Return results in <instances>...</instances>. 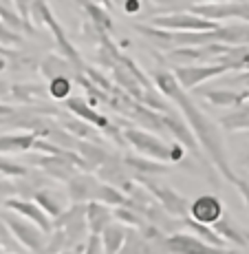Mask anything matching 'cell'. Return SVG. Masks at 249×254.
<instances>
[{
  "mask_svg": "<svg viewBox=\"0 0 249 254\" xmlns=\"http://www.w3.org/2000/svg\"><path fill=\"white\" fill-rule=\"evenodd\" d=\"M207 42H218V45H227V47H247L249 22L218 24L214 31H207Z\"/></svg>",
  "mask_w": 249,
  "mask_h": 254,
  "instance_id": "14",
  "label": "cell"
},
{
  "mask_svg": "<svg viewBox=\"0 0 249 254\" xmlns=\"http://www.w3.org/2000/svg\"><path fill=\"white\" fill-rule=\"evenodd\" d=\"M2 221H4V226H7L9 234L13 237L16 243H20L22 248H27L31 254L42 252V248H45V243H47V234L42 232L40 228H36L33 223H29L27 219L18 217V214L7 212V210H4V214H2Z\"/></svg>",
  "mask_w": 249,
  "mask_h": 254,
  "instance_id": "6",
  "label": "cell"
},
{
  "mask_svg": "<svg viewBox=\"0 0 249 254\" xmlns=\"http://www.w3.org/2000/svg\"><path fill=\"white\" fill-rule=\"evenodd\" d=\"M172 73L177 77L179 86L188 93L197 89V86H201L203 82L212 80V77L221 75V73H227V69L223 64H183V66H177Z\"/></svg>",
  "mask_w": 249,
  "mask_h": 254,
  "instance_id": "9",
  "label": "cell"
},
{
  "mask_svg": "<svg viewBox=\"0 0 249 254\" xmlns=\"http://www.w3.org/2000/svg\"><path fill=\"white\" fill-rule=\"evenodd\" d=\"M183 228H185V230H190V232H194V237L201 239V241H205L207 246H212V248H221V250H225V248H227V243L223 241V239L218 237V234L214 232L212 228H209V226H203V223L192 221L190 217H185V219H183Z\"/></svg>",
  "mask_w": 249,
  "mask_h": 254,
  "instance_id": "30",
  "label": "cell"
},
{
  "mask_svg": "<svg viewBox=\"0 0 249 254\" xmlns=\"http://www.w3.org/2000/svg\"><path fill=\"white\" fill-rule=\"evenodd\" d=\"M119 254H161V248L157 243L148 241L139 230H130L126 234V241L121 246Z\"/></svg>",
  "mask_w": 249,
  "mask_h": 254,
  "instance_id": "23",
  "label": "cell"
},
{
  "mask_svg": "<svg viewBox=\"0 0 249 254\" xmlns=\"http://www.w3.org/2000/svg\"><path fill=\"white\" fill-rule=\"evenodd\" d=\"M197 4H223V2H245V0H194Z\"/></svg>",
  "mask_w": 249,
  "mask_h": 254,
  "instance_id": "45",
  "label": "cell"
},
{
  "mask_svg": "<svg viewBox=\"0 0 249 254\" xmlns=\"http://www.w3.org/2000/svg\"><path fill=\"white\" fill-rule=\"evenodd\" d=\"M238 188V192H241V197H243V201H245V206L249 210V182H245V179H241L238 177V182L234 184Z\"/></svg>",
  "mask_w": 249,
  "mask_h": 254,
  "instance_id": "43",
  "label": "cell"
},
{
  "mask_svg": "<svg viewBox=\"0 0 249 254\" xmlns=\"http://www.w3.org/2000/svg\"><path fill=\"white\" fill-rule=\"evenodd\" d=\"M126 234H128V228L121 226V223H108L104 228V232L100 234V243H101V252L104 254H119L121 246L126 241Z\"/></svg>",
  "mask_w": 249,
  "mask_h": 254,
  "instance_id": "22",
  "label": "cell"
},
{
  "mask_svg": "<svg viewBox=\"0 0 249 254\" xmlns=\"http://www.w3.org/2000/svg\"><path fill=\"white\" fill-rule=\"evenodd\" d=\"M95 201L104 203V206H108V208H124L126 203H128V197H126L121 190L113 188V186L100 184V188H97V192H95Z\"/></svg>",
  "mask_w": 249,
  "mask_h": 254,
  "instance_id": "31",
  "label": "cell"
},
{
  "mask_svg": "<svg viewBox=\"0 0 249 254\" xmlns=\"http://www.w3.org/2000/svg\"><path fill=\"white\" fill-rule=\"evenodd\" d=\"M11 197H18V190H16V184L9 182V179H0V199L7 201Z\"/></svg>",
  "mask_w": 249,
  "mask_h": 254,
  "instance_id": "40",
  "label": "cell"
},
{
  "mask_svg": "<svg viewBox=\"0 0 249 254\" xmlns=\"http://www.w3.org/2000/svg\"><path fill=\"white\" fill-rule=\"evenodd\" d=\"M121 162H124L126 168L133 170V175H141V177H159V175L168 173V166L165 164L152 162V159L141 157V155H135V153L121 155Z\"/></svg>",
  "mask_w": 249,
  "mask_h": 254,
  "instance_id": "19",
  "label": "cell"
},
{
  "mask_svg": "<svg viewBox=\"0 0 249 254\" xmlns=\"http://www.w3.org/2000/svg\"><path fill=\"white\" fill-rule=\"evenodd\" d=\"M86 203H71L57 219H53V230H62L66 237V248L80 246V241L89 234L86 230Z\"/></svg>",
  "mask_w": 249,
  "mask_h": 254,
  "instance_id": "7",
  "label": "cell"
},
{
  "mask_svg": "<svg viewBox=\"0 0 249 254\" xmlns=\"http://www.w3.org/2000/svg\"><path fill=\"white\" fill-rule=\"evenodd\" d=\"M0 22L2 24H7L9 29H13V31H18V33H27V27H24V22H22V18L18 16V11L11 7V4H7V2H0Z\"/></svg>",
  "mask_w": 249,
  "mask_h": 254,
  "instance_id": "35",
  "label": "cell"
},
{
  "mask_svg": "<svg viewBox=\"0 0 249 254\" xmlns=\"http://www.w3.org/2000/svg\"><path fill=\"white\" fill-rule=\"evenodd\" d=\"M148 24L154 29H161V31H170V33H205V31H214L221 22L205 20V18H199L190 11H172V13L152 16Z\"/></svg>",
  "mask_w": 249,
  "mask_h": 254,
  "instance_id": "5",
  "label": "cell"
},
{
  "mask_svg": "<svg viewBox=\"0 0 249 254\" xmlns=\"http://www.w3.org/2000/svg\"><path fill=\"white\" fill-rule=\"evenodd\" d=\"M84 219H86V230H89V234L100 237L104 232V228L108 223H113V208L104 206L100 201H91V203H86Z\"/></svg>",
  "mask_w": 249,
  "mask_h": 254,
  "instance_id": "17",
  "label": "cell"
},
{
  "mask_svg": "<svg viewBox=\"0 0 249 254\" xmlns=\"http://www.w3.org/2000/svg\"><path fill=\"white\" fill-rule=\"evenodd\" d=\"M82 73H84V75L89 77V80H91L95 86H100L101 91H106V93H113V86H110L108 77H106V75H101V71H97L95 66H89V64H86V66H84V71H82Z\"/></svg>",
  "mask_w": 249,
  "mask_h": 254,
  "instance_id": "39",
  "label": "cell"
},
{
  "mask_svg": "<svg viewBox=\"0 0 249 254\" xmlns=\"http://www.w3.org/2000/svg\"><path fill=\"white\" fill-rule=\"evenodd\" d=\"M33 201L42 208V212L47 214L49 219H57L62 212L68 208V197L62 190H55V188H40L33 192Z\"/></svg>",
  "mask_w": 249,
  "mask_h": 254,
  "instance_id": "15",
  "label": "cell"
},
{
  "mask_svg": "<svg viewBox=\"0 0 249 254\" xmlns=\"http://www.w3.org/2000/svg\"><path fill=\"white\" fill-rule=\"evenodd\" d=\"M172 100L177 102V106L181 109L185 122H188V126L192 128L199 146H201L205 159L212 164V168H216V173L221 175L225 182L236 184L238 175L232 170V164H229V157H227L225 144H223L221 130H218V124L209 115H205V111L197 104V100H192L183 89L179 91Z\"/></svg>",
  "mask_w": 249,
  "mask_h": 254,
  "instance_id": "1",
  "label": "cell"
},
{
  "mask_svg": "<svg viewBox=\"0 0 249 254\" xmlns=\"http://www.w3.org/2000/svg\"><path fill=\"white\" fill-rule=\"evenodd\" d=\"M150 80H152V84H154V89H157V93H161V95H165V97H170V100H172V97L177 95L179 91H181V86H179L174 73L168 71V69H152V71H150Z\"/></svg>",
  "mask_w": 249,
  "mask_h": 254,
  "instance_id": "28",
  "label": "cell"
},
{
  "mask_svg": "<svg viewBox=\"0 0 249 254\" xmlns=\"http://www.w3.org/2000/svg\"><path fill=\"white\" fill-rule=\"evenodd\" d=\"M75 153H77V157L84 162L86 166V173H95L97 168H100L101 164L108 159V155H110V150L106 148V146H100V144H91V141H82V139H77V144H75Z\"/></svg>",
  "mask_w": 249,
  "mask_h": 254,
  "instance_id": "18",
  "label": "cell"
},
{
  "mask_svg": "<svg viewBox=\"0 0 249 254\" xmlns=\"http://www.w3.org/2000/svg\"><path fill=\"white\" fill-rule=\"evenodd\" d=\"M93 2L100 4V7H104V9H110V7H113L115 0H93Z\"/></svg>",
  "mask_w": 249,
  "mask_h": 254,
  "instance_id": "47",
  "label": "cell"
},
{
  "mask_svg": "<svg viewBox=\"0 0 249 254\" xmlns=\"http://www.w3.org/2000/svg\"><path fill=\"white\" fill-rule=\"evenodd\" d=\"M4 210H7V212L18 214V217H22V219H27L29 223H33L36 228H40L47 237L53 232V221L47 217L45 212H42V208L38 206L33 199L11 197V199H7V201H4Z\"/></svg>",
  "mask_w": 249,
  "mask_h": 254,
  "instance_id": "10",
  "label": "cell"
},
{
  "mask_svg": "<svg viewBox=\"0 0 249 254\" xmlns=\"http://www.w3.org/2000/svg\"><path fill=\"white\" fill-rule=\"evenodd\" d=\"M218 126H223L229 133H236V130H249V102L238 104L234 111H229L218 120Z\"/></svg>",
  "mask_w": 249,
  "mask_h": 254,
  "instance_id": "25",
  "label": "cell"
},
{
  "mask_svg": "<svg viewBox=\"0 0 249 254\" xmlns=\"http://www.w3.org/2000/svg\"><path fill=\"white\" fill-rule=\"evenodd\" d=\"M100 252H101L100 237H93V234H89V239H86V243H84V252H82V254H100Z\"/></svg>",
  "mask_w": 249,
  "mask_h": 254,
  "instance_id": "41",
  "label": "cell"
},
{
  "mask_svg": "<svg viewBox=\"0 0 249 254\" xmlns=\"http://www.w3.org/2000/svg\"><path fill=\"white\" fill-rule=\"evenodd\" d=\"M199 93H201V97H205L209 104L221 106V109H236L238 104H243V102H241V93H236V91L203 89V91H199Z\"/></svg>",
  "mask_w": 249,
  "mask_h": 254,
  "instance_id": "29",
  "label": "cell"
},
{
  "mask_svg": "<svg viewBox=\"0 0 249 254\" xmlns=\"http://www.w3.org/2000/svg\"><path fill=\"white\" fill-rule=\"evenodd\" d=\"M113 221L130 228V230H139V228L146 223L144 217H139V214L130 208H113Z\"/></svg>",
  "mask_w": 249,
  "mask_h": 254,
  "instance_id": "34",
  "label": "cell"
},
{
  "mask_svg": "<svg viewBox=\"0 0 249 254\" xmlns=\"http://www.w3.org/2000/svg\"><path fill=\"white\" fill-rule=\"evenodd\" d=\"M0 254H2V246H0Z\"/></svg>",
  "mask_w": 249,
  "mask_h": 254,
  "instance_id": "49",
  "label": "cell"
},
{
  "mask_svg": "<svg viewBox=\"0 0 249 254\" xmlns=\"http://www.w3.org/2000/svg\"><path fill=\"white\" fill-rule=\"evenodd\" d=\"M47 93L51 100H62L66 102L73 93V80L71 77H53L47 86Z\"/></svg>",
  "mask_w": 249,
  "mask_h": 254,
  "instance_id": "33",
  "label": "cell"
},
{
  "mask_svg": "<svg viewBox=\"0 0 249 254\" xmlns=\"http://www.w3.org/2000/svg\"><path fill=\"white\" fill-rule=\"evenodd\" d=\"M64 250H68L64 232H62V230H53L47 237V243H45V248H42L40 254H62Z\"/></svg>",
  "mask_w": 249,
  "mask_h": 254,
  "instance_id": "37",
  "label": "cell"
},
{
  "mask_svg": "<svg viewBox=\"0 0 249 254\" xmlns=\"http://www.w3.org/2000/svg\"><path fill=\"white\" fill-rule=\"evenodd\" d=\"M161 254H234V252L207 246V243L197 239L194 234L177 232V234H170V237L163 239Z\"/></svg>",
  "mask_w": 249,
  "mask_h": 254,
  "instance_id": "8",
  "label": "cell"
},
{
  "mask_svg": "<svg viewBox=\"0 0 249 254\" xmlns=\"http://www.w3.org/2000/svg\"><path fill=\"white\" fill-rule=\"evenodd\" d=\"M212 230L216 232L218 237H221L223 241L227 243V246H234V248H247L245 237H243V230L232 221V219H227V217L218 219V221L212 226Z\"/></svg>",
  "mask_w": 249,
  "mask_h": 254,
  "instance_id": "26",
  "label": "cell"
},
{
  "mask_svg": "<svg viewBox=\"0 0 249 254\" xmlns=\"http://www.w3.org/2000/svg\"><path fill=\"white\" fill-rule=\"evenodd\" d=\"M4 56L9 58V69L11 71H22V73H33L38 71L40 62L31 56V53H18V51H4Z\"/></svg>",
  "mask_w": 249,
  "mask_h": 254,
  "instance_id": "32",
  "label": "cell"
},
{
  "mask_svg": "<svg viewBox=\"0 0 249 254\" xmlns=\"http://www.w3.org/2000/svg\"><path fill=\"white\" fill-rule=\"evenodd\" d=\"M133 179H137V184L144 186L146 190L150 192V197L159 203L170 217H177V219H185L188 217V210H190V201L183 197L181 192L168 186L161 179H154V177H141V175H130Z\"/></svg>",
  "mask_w": 249,
  "mask_h": 254,
  "instance_id": "3",
  "label": "cell"
},
{
  "mask_svg": "<svg viewBox=\"0 0 249 254\" xmlns=\"http://www.w3.org/2000/svg\"><path fill=\"white\" fill-rule=\"evenodd\" d=\"M38 135L27 133V130H18V133L0 135V155H11V153H29L33 150Z\"/></svg>",
  "mask_w": 249,
  "mask_h": 254,
  "instance_id": "21",
  "label": "cell"
},
{
  "mask_svg": "<svg viewBox=\"0 0 249 254\" xmlns=\"http://www.w3.org/2000/svg\"><path fill=\"white\" fill-rule=\"evenodd\" d=\"M95 177L100 179L101 184H108V186H113V188L121 190L124 194H128V190L133 188V184H135L133 177L126 175V166L121 162V155H115V153H110L108 159L95 170Z\"/></svg>",
  "mask_w": 249,
  "mask_h": 254,
  "instance_id": "11",
  "label": "cell"
},
{
  "mask_svg": "<svg viewBox=\"0 0 249 254\" xmlns=\"http://www.w3.org/2000/svg\"><path fill=\"white\" fill-rule=\"evenodd\" d=\"M40 73L51 82L53 77H68V73H77V71L66 58L55 56V53H49L45 60L40 62Z\"/></svg>",
  "mask_w": 249,
  "mask_h": 254,
  "instance_id": "24",
  "label": "cell"
},
{
  "mask_svg": "<svg viewBox=\"0 0 249 254\" xmlns=\"http://www.w3.org/2000/svg\"><path fill=\"white\" fill-rule=\"evenodd\" d=\"M13 237L9 234L7 230V226H4V221H2V217H0V246H4V248H13Z\"/></svg>",
  "mask_w": 249,
  "mask_h": 254,
  "instance_id": "42",
  "label": "cell"
},
{
  "mask_svg": "<svg viewBox=\"0 0 249 254\" xmlns=\"http://www.w3.org/2000/svg\"><path fill=\"white\" fill-rule=\"evenodd\" d=\"M82 2V7H84V11L89 13V18H91V24L97 29V31H101V33H113V18H110V13H108V9H104V7H100V4H95V2H91V0H80Z\"/></svg>",
  "mask_w": 249,
  "mask_h": 254,
  "instance_id": "27",
  "label": "cell"
},
{
  "mask_svg": "<svg viewBox=\"0 0 249 254\" xmlns=\"http://www.w3.org/2000/svg\"><path fill=\"white\" fill-rule=\"evenodd\" d=\"M243 237H245V243H247V248H249V230H243Z\"/></svg>",
  "mask_w": 249,
  "mask_h": 254,
  "instance_id": "48",
  "label": "cell"
},
{
  "mask_svg": "<svg viewBox=\"0 0 249 254\" xmlns=\"http://www.w3.org/2000/svg\"><path fill=\"white\" fill-rule=\"evenodd\" d=\"M141 9H144V0H126V4H124V11L130 13V16L139 13Z\"/></svg>",
  "mask_w": 249,
  "mask_h": 254,
  "instance_id": "44",
  "label": "cell"
},
{
  "mask_svg": "<svg viewBox=\"0 0 249 254\" xmlns=\"http://www.w3.org/2000/svg\"><path fill=\"white\" fill-rule=\"evenodd\" d=\"M188 217L192 219V221L212 228L218 219L225 217V208H223V201L216 194H201V197H197L194 201H190Z\"/></svg>",
  "mask_w": 249,
  "mask_h": 254,
  "instance_id": "12",
  "label": "cell"
},
{
  "mask_svg": "<svg viewBox=\"0 0 249 254\" xmlns=\"http://www.w3.org/2000/svg\"><path fill=\"white\" fill-rule=\"evenodd\" d=\"M60 126L66 130V133H71L75 139H82V141H91V144H100L104 146L106 139L101 137V133L97 128H93L91 124H86V122L77 120V117H60Z\"/></svg>",
  "mask_w": 249,
  "mask_h": 254,
  "instance_id": "20",
  "label": "cell"
},
{
  "mask_svg": "<svg viewBox=\"0 0 249 254\" xmlns=\"http://www.w3.org/2000/svg\"><path fill=\"white\" fill-rule=\"evenodd\" d=\"M64 109L68 111L71 115H75L77 120L86 122V124H91L93 128L101 130V133L106 135L110 141H115L117 146H126V139H124V133H121V128L117 124L108 120V115L100 113V111H95L93 106L86 102V97H68L64 102Z\"/></svg>",
  "mask_w": 249,
  "mask_h": 254,
  "instance_id": "2",
  "label": "cell"
},
{
  "mask_svg": "<svg viewBox=\"0 0 249 254\" xmlns=\"http://www.w3.org/2000/svg\"><path fill=\"white\" fill-rule=\"evenodd\" d=\"M9 97L13 102H18L20 106H45L49 100V93L45 86L33 84V82H20V84H11L9 86Z\"/></svg>",
  "mask_w": 249,
  "mask_h": 254,
  "instance_id": "16",
  "label": "cell"
},
{
  "mask_svg": "<svg viewBox=\"0 0 249 254\" xmlns=\"http://www.w3.org/2000/svg\"><path fill=\"white\" fill-rule=\"evenodd\" d=\"M27 173H29L27 166H22L18 162H11V159H7V157H2V155H0V177H4V179L18 177V179H20Z\"/></svg>",
  "mask_w": 249,
  "mask_h": 254,
  "instance_id": "38",
  "label": "cell"
},
{
  "mask_svg": "<svg viewBox=\"0 0 249 254\" xmlns=\"http://www.w3.org/2000/svg\"><path fill=\"white\" fill-rule=\"evenodd\" d=\"M100 179L93 173H77L66 182V197L71 203H91L95 201V192L100 188Z\"/></svg>",
  "mask_w": 249,
  "mask_h": 254,
  "instance_id": "13",
  "label": "cell"
},
{
  "mask_svg": "<svg viewBox=\"0 0 249 254\" xmlns=\"http://www.w3.org/2000/svg\"><path fill=\"white\" fill-rule=\"evenodd\" d=\"M18 47H22V33L13 31L7 24L0 22V49L2 51H16Z\"/></svg>",
  "mask_w": 249,
  "mask_h": 254,
  "instance_id": "36",
  "label": "cell"
},
{
  "mask_svg": "<svg viewBox=\"0 0 249 254\" xmlns=\"http://www.w3.org/2000/svg\"><path fill=\"white\" fill-rule=\"evenodd\" d=\"M150 2L161 4V7H174V4H179V0H150Z\"/></svg>",
  "mask_w": 249,
  "mask_h": 254,
  "instance_id": "46",
  "label": "cell"
},
{
  "mask_svg": "<svg viewBox=\"0 0 249 254\" xmlns=\"http://www.w3.org/2000/svg\"><path fill=\"white\" fill-rule=\"evenodd\" d=\"M121 133H124L126 144L133 146L137 155L165 166L172 164V159H170V141H163L159 135H152L144 128H135V124L130 128H121Z\"/></svg>",
  "mask_w": 249,
  "mask_h": 254,
  "instance_id": "4",
  "label": "cell"
}]
</instances>
